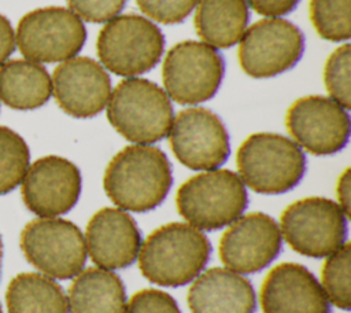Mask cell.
Segmentation results:
<instances>
[{
	"label": "cell",
	"mask_w": 351,
	"mask_h": 313,
	"mask_svg": "<svg viewBox=\"0 0 351 313\" xmlns=\"http://www.w3.org/2000/svg\"><path fill=\"white\" fill-rule=\"evenodd\" d=\"M173 184L171 165L165 152L151 144H132L108 162L103 187L125 211L144 213L159 206Z\"/></svg>",
	"instance_id": "obj_1"
},
{
	"label": "cell",
	"mask_w": 351,
	"mask_h": 313,
	"mask_svg": "<svg viewBox=\"0 0 351 313\" xmlns=\"http://www.w3.org/2000/svg\"><path fill=\"white\" fill-rule=\"evenodd\" d=\"M211 246L188 222H169L141 243L137 259L141 275L154 284L178 287L193 281L206 268Z\"/></svg>",
	"instance_id": "obj_2"
},
{
	"label": "cell",
	"mask_w": 351,
	"mask_h": 313,
	"mask_svg": "<svg viewBox=\"0 0 351 313\" xmlns=\"http://www.w3.org/2000/svg\"><path fill=\"white\" fill-rule=\"evenodd\" d=\"M239 177L252 191L284 194L299 184L306 172V155L289 137L259 132L248 136L237 150Z\"/></svg>",
	"instance_id": "obj_3"
},
{
	"label": "cell",
	"mask_w": 351,
	"mask_h": 313,
	"mask_svg": "<svg viewBox=\"0 0 351 313\" xmlns=\"http://www.w3.org/2000/svg\"><path fill=\"white\" fill-rule=\"evenodd\" d=\"M107 118L112 128L134 144H152L169 135L174 119L170 97L155 82L130 77L111 91Z\"/></svg>",
	"instance_id": "obj_4"
},
{
	"label": "cell",
	"mask_w": 351,
	"mask_h": 313,
	"mask_svg": "<svg viewBox=\"0 0 351 313\" xmlns=\"http://www.w3.org/2000/svg\"><path fill=\"white\" fill-rule=\"evenodd\" d=\"M247 189L237 173L228 169L204 170L182 183L176 195L181 217L200 231L230 225L245 210Z\"/></svg>",
	"instance_id": "obj_5"
},
{
	"label": "cell",
	"mask_w": 351,
	"mask_h": 313,
	"mask_svg": "<svg viewBox=\"0 0 351 313\" xmlns=\"http://www.w3.org/2000/svg\"><path fill=\"white\" fill-rule=\"evenodd\" d=\"M96 49L106 70L130 78L149 71L160 60L165 37L148 18L126 14L106 22Z\"/></svg>",
	"instance_id": "obj_6"
},
{
	"label": "cell",
	"mask_w": 351,
	"mask_h": 313,
	"mask_svg": "<svg viewBox=\"0 0 351 313\" xmlns=\"http://www.w3.org/2000/svg\"><path fill=\"white\" fill-rule=\"evenodd\" d=\"M347 218L336 202L310 196L291 203L281 213L278 227L281 236L296 253L326 258L347 243Z\"/></svg>",
	"instance_id": "obj_7"
},
{
	"label": "cell",
	"mask_w": 351,
	"mask_h": 313,
	"mask_svg": "<svg viewBox=\"0 0 351 313\" xmlns=\"http://www.w3.org/2000/svg\"><path fill=\"white\" fill-rule=\"evenodd\" d=\"M19 244L27 262L53 279H73L86 262L85 237L69 220L56 217L33 220L22 229Z\"/></svg>",
	"instance_id": "obj_8"
},
{
	"label": "cell",
	"mask_w": 351,
	"mask_h": 313,
	"mask_svg": "<svg viewBox=\"0 0 351 313\" xmlns=\"http://www.w3.org/2000/svg\"><path fill=\"white\" fill-rule=\"evenodd\" d=\"M85 40L86 29L78 15L64 7H45L21 18L15 44L27 60L55 63L77 56Z\"/></svg>",
	"instance_id": "obj_9"
},
{
	"label": "cell",
	"mask_w": 351,
	"mask_h": 313,
	"mask_svg": "<svg viewBox=\"0 0 351 313\" xmlns=\"http://www.w3.org/2000/svg\"><path fill=\"white\" fill-rule=\"evenodd\" d=\"M223 71V59L215 48L203 41H181L171 47L162 65L165 92L180 104L206 102L217 93Z\"/></svg>",
	"instance_id": "obj_10"
},
{
	"label": "cell",
	"mask_w": 351,
	"mask_h": 313,
	"mask_svg": "<svg viewBox=\"0 0 351 313\" xmlns=\"http://www.w3.org/2000/svg\"><path fill=\"white\" fill-rule=\"evenodd\" d=\"M304 51L300 29L284 18H265L248 26L239 41V63L252 78H269L292 69Z\"/></svg>",
	"instance_id": "obj_11"
},
{
	"label": "cell",
	"mask_w": 351,
	"mask_h": 313,
	"mask_svg": "<svg viewBox=\"0 0 351 313\" xmlns=\"http://www.w3.org/2000/svg\"><path fill=\"white\" fill-rule=\"evenodd\" d=\"M169 141L180 163L192 170H213L230 154L228 130L221 118L203 107L180 111L170 126Z\"/></svg>",
	"instance_id": "obj_12"
},
{
	"label": "cell",
	"mask_w": 351,
	"mask_h": 313,
	"mask_svg": "<svg viewBox=\"0 0 351 313\" xmlns=\"http://www.w3.org/2000/svg\"><path fill=\"white\" fill-rule=\"evenodd\" d=\"M285 125L293 141L314 155L339 152L350 137L348 110L326 96H304L291 104Z\"/></svg>",
	"instance_id": "obj_13"
},
{
	"label": "cell",
	"mask_w": 351,
	"mask_h": 313,
	"mask_svg": "<svg viewBox=\"0 0 351 313\" xmlns=\"http://www.w3.org/2000/svg\"><path fill=\"white\" fill-rule=\"evenodd\" d=\"M281 244L278 224L256 211L240 216L228 225L219 240V257L228 269L248 275L266 268L278 255Z\"/></svg>",
	"instance_id": "obj_14"
},
{
	"label": "cell",
	"mask_w": 351,
	"mask_h": 313,
	"mask_svg": "<svg viewBox=\"0 0 351 313\" xmlns=\"http://www.w3.org/2000/svg\"><path fill=\"white\" fill-rule=\"evenodd\" d=\"M21 192L32 213L38 217H58L70 211L80 198V169L58 155L43 156L27 167Z\"/></svg>",
	"instance_id": "obj_15"
},
{
	"label": "cell",
	"mask_w": 351,
	"mask_h": 313,
	"mask_svg": "<svg viewBox=\"0 0 351 313\" xmlns=\"http://www.w3.org/2000/svg\"><path fill=\"white\" fill-rule=\"evenodd\" d=\"M51 80L59 107L75 118L97 115L106 108L112 91L107 70L86 56H73L60 62Z\"/></svg>",
	"instance_id": "obj_16"
},
{
	"label": "cell",
	"mask_w": 351,
	"mask_h": 313,
	"mask_svg": "<svg viewBox=\"0 0 351 313\" xmlns=\"http://www.w3.org/2000/svg\"><path fill=\"white\" fill-rule=\"evenodd\" d=\"M263 313H330V302L318 279L303 265L274 266L261 287Z\"/></svg>",
	"instance_id": "obj_17"
},
{
	"label": "cell",
	"mask_w": 351,
	"mask_h": 313,
	"mask_svg": "<svg viewBox=\"0 0 351 313\" xmlns=\"http://www.w3.org/2000/svg\"><path fill=\"white\" fill-rule=\"evenodd\" d=\"M84 237L90 259L96 266L108 270L132 265L143 243L136 221L119 207H103L96 211Z\"/></svg>",
	"instance_id": "obj_18"
},
{
	"label": "cell",
	"mask_w": 351,
	"mask_h": 313,
	"mask_svg": "<svg viewBox=\"0 0 351 313\" xmlns=\"http://www.w3.org/2000/svg\"><path fill=\"white\" fill-rule=\"evenodd\" d=\"M255 303L252 284L228 268L203 270L188 291L192 313H254Z\"/></svg>",
	"instance_id": "obj_19"
},
{
	"label": "cell",
	"mask_w": 351,
	"mask_h": 313,
	"mask_svg": "<svg viewBox=\"0 0 351 313\" xmlns=\"http://www.w3.org/2000/svg\"><path fill=\"white\" fill-rule=\"evenodd\" d=\"M67 303L71 313H123L125 286L112 270L82 269L69 288Z\"/></svg>",
	"instance_id": "obj_20"
},
{
	"label": "cell",
	"mask_w": 351,
	"mask_h": 313,
	"mask_svg": "<svg viewBox=\"0 0 351 313\" xmlns=\"http://www.w3.org/2000/svg\"><path fill=\"white\" fill-rule=\"evenodd\" d=\"M52 95V80L44 66L27 59H14L0 66V99L15 110H33Z\"/></svg>",
	"instance_id": "obj_21"
},
{
	"label": "cell",
	"mask_w": 351,
	"mask_h": 313,
	"mask_svg": "<svg viewBox=\"0 0 351 313\" xmlns=\"http://www.w3.org/2000/svg\"><path fill=\"white\" fill-rule=\"evenodd\" d=\"M247 0H197L195 27L213 48L237 44L248 25Z\"/></svg>",
	"instance_id": "obj_22"
},
{
	"label": "cell",
	"mask_w": 351,
	"mask_h": 313,
	"mask_svg": "<svg viewBox=\"0 0 351 313\" xmlns=\"http://www.w3.org/2000/svg\"><path fill=\"white\" fill-rule=\"evenodd\" d=\"M5 302L8 313H69L63 288L49 276L23 272L11 279Z\"/></svg>",
	"instance_id": "obj_23"
},
{
	"label": "cell",
	"mask_w": 351,
	"mask_h": 313,
	"mask_svg": "<svg viewBox=\"0 0 351 313\" xmlns=\"http://www.w3.org/2000/svg\"><path fill=\"white\" fill-rule=\"evenodd\" d=\"M29 147L12 129L0 125V195L16 188L29 167Z\"/></svg>",
	"instance_id": "obj_24"
},
{
	"label": "cell",
	"mask_w": 351,
	"mask_h": 313,
	"mask_svg": "<svg viewBox=\"0 0 351 313\" xmlns=\"http://www.w3.org/2000/svg\"><path fill=\"white\" fill-rule=\"evenodd\" d=\"M351 0H310V19L317 33L329 41H347Z\"/></svg>",
	"instance_id": "obj_25"
},
{
	"label": "cell",
	"mask_w": 351,
	"mask_h": 313,
	"mask_svg": "<svg viewBox=\"0 0 351 313\" xmlns=\"http://www.w3.org/2000/svg\"><path fill=\"white\" fill-rule=\"evenodd\" d=\"M321 286L329 302L343 310H348L351 306L348 243H344L339 250L326 257L321 270Z\"/></svg>",
	"instance_id": "obj_26"
},
{
	"label": "cell",
	"mask_w": 351,
	"mask_h": 313,
	"mask_svg": "<svg viewBox=\"0 0 351 313\" xmlns=\"http://www.w3.org/2000/svg\"><path fill=\"white\" fill-rule=\"evenodd\" d=\"M350 55V44L346 43L330 54L324 69V81L330 99L347 110L351 107Z\"/></svg>",
	"instance_id": "obj_27"
},
{
	"label": "cell",
	"mask_w": 351,
	"mask_h": 313,
	"mask_svg": "<svg viewBox=\"0 0 351 313\" xmlns=\"http://www.w3.org/2000/svg\"><path fill=\"white\" fill-rule=\"evenodd\" d=\"M136 3L151 19L171 25L182 22L192 12L197 0H136Z\"/></svg>",
	"instance_id": "obj_28"
},
{
	"label": "cell",
	"mask_w": 351,
	"mask_h": 313,
	"mask_svg": "<svg viewBox=\"0 0 351 313\" xmlns=\"http://www.w3.org/2000/svg\"><path fill=\"white\" fill-rule=\"evenodd\" d=\"M123 313H181L176 299L160 290H140L126 302Z\"/></svg>",
	"instance_id": "obj_29"
},
{
	"label": "cell",
	"mask_w": 351,
	"mask_h": 313,
	"mask_svg": "<svg viewBox=\"0 0 351 313\" xmlns=\"http://www.w3.org/2000/svg\"><path fill=\"white\" fill-rule=\"evenodd\" d=\"M71 11L93 23L108 22L123 8L126 0H67Z\"/></svg>",
	"instance_id": "obj_30"
},
{
	"label": "cell",
	"mask_w": 351,
	"mask_h": 313,
	"mask_svg": "<svg viewBox=\"0 0 351 313\" xmlns=\"http://www.w3.org/2000/svg\"><path fill=\"white\" fill-rule=\"evenodd\" d=\"M248 5L261 15L269 18H280L293 11L299 0H247Z\"/></svg>",
	"instance_id": "obj_31"
},
{
	"label": "cell",
	"mask_w": 351,
	"mask_h": 313,
	"mask_svg": "<svg viewBox=\"0 0 351 313\" xmlns=\"http://www.w3.org/2000/svg\"><path fill=\"white\" fill-rule=\"evenodd\" d=\"M15 49V33L10 21L0 14V66Z\"/></svg>",
	"instance_id": "obj_32"
},
{
	"label": "cell",
	"mask_w": 351,
	"mask_h": 313,
	"mask_svg": "<svg viewBox=\"0 0 351 313\" xmlns=\"http://www.w3.org/2000/svg\"><path fill=\"white\" fill-rule=\"evenodd\" d=\"M351 177H350V169H346L336 185V195H337V205L341 207V210L346 213L347 217H350V207H351Z\"/></svg>",
	"instance_id": "obj_33"
},
{
	"label": "cell",
	"mask_w": 351,
	"mask_h": 313,
	"mask_svg": "<svg viewBox=\"0 0 351 313\" xmlns=\"http://www.w3.org/2000/svg\"><path fill=\"white\" fill-rule=\"evenodd\" d=\"M1 258H3V242L0 237V275H1Z\"/></svg>",
	"instance_id": "obj_34"
},
{
	"label": "cell",
	"mask_w": 351,
	"mask_h": 313,
	"mask_svg": "<svg viewBox=\"0 0 351 313\" xmlns=\"http://www.w3.org/2000/svg\"><path fill=\"white\" fill-rule=\"evenodd\" d=\"M0 313H3V310H1V305H0Z\"/></svg>",
	"instance_id": "obj_35"
}]
</instances>
